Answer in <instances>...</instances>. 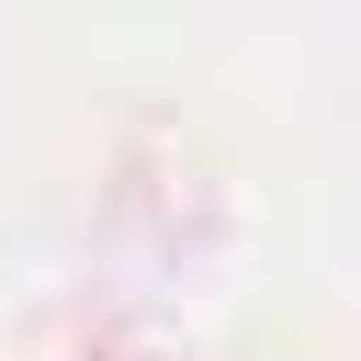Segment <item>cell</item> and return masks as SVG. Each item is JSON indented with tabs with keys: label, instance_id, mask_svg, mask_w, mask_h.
Here are the masks:
<instances>
[]
</instances>
